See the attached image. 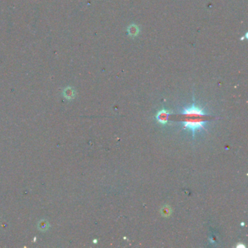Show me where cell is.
Wrapping results in <instances>:
<instances>
[{
    "mask_svg": "<svg viewBox=\"0 0 248 248\" xmlns=\"http://www.w3.org/2000/svg\"><path fill=\"white\" fill-rule=\"evenodd\" d=\"M161 213L163 216L167 217L171 214V208L168 206H165L164 208H161Z\"/></svg>",
    "mask_w": 248,
    "mask_h": 248,
    "instance_id": "obj_4",
    "label": "cell"
},
{
    "mask_svg": "<svg viewBox=\"0 0 248 248\" xmlns=\"http://www.w3.org/2000/svg\"><path fill=\"white\" fill-rule=\"evenodd\" d=\"M138 32H139L138 27L135 25H131L128 28V33L133 37H135V36L138 35Z\"/></svg>",
    "mask_w": 248,
    "mask_h": 248,
    "instance_id": "obj_3",
    "label": "cell"
},
{
    "mask_svg": "<svg viewBox=\"0 0 248 248\" xmlns=\"http://www.w3.org/2000/svg\"><path fill=\"white\" fill-rule=\"evenodd\" d=\"M180 115L183 117L180 121L183 125V130H192L193 138H194L196 131L205 130V125L208 122L205 119L207 114L204 112V109L197 106L194 103L191 107L183 108Z\"/></svg>",
    "mask_w": 248,
    "mask_h": 248,
    "instance_id": "obj_1",
    "label": "cell"
},
{
    "mask_svg": "<svg viewBox=\"0 0 248 248\" xmlns=\"http://www.w3.org/2000/svg\"><path fill=\"white\" fill-rule=\"evenodd\" d=\"M169 116V112L165 109H161L158 112L156 116V119L159 123L162 125H165L168 122V117Z\"/></svg>",
    "mask_w": 248,
    "mask_h": 248,
    "instance_id": "obj_2",
    "label": "cell"
},
{
    "mask_svg": "<svg viewBox=\"0 0 248 248\" xmlns=\"http://www.w3.org/2000/svg\"><path fill=\"white\" fill-rule=\"evenodd\" d=\"M39 227L41 230H47L48 228V224L45 221H41L40 223L39 224Z\"/></svg>",
    "mask_w": 248,
    "mask_h": 248,
    "instance_id": "obj_5",
    "label": "cell"
}]
</instances>
